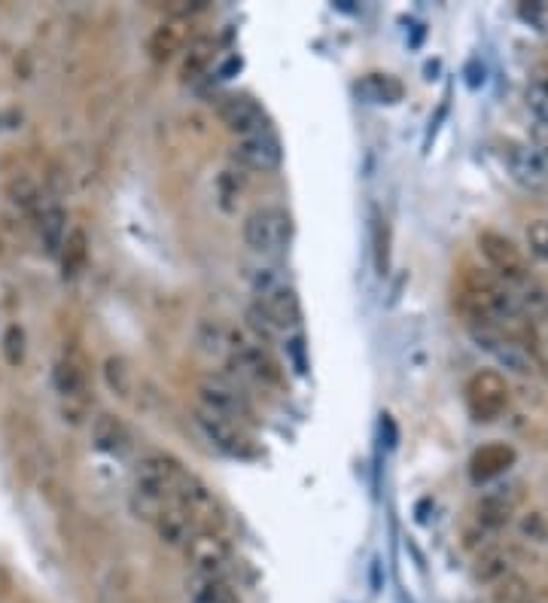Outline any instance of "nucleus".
Returning a JSON list of instances; mask_svg holds the SVG:
<instances>
[{"label": "nucleus", "mask_w": 548, "mask_h": 603, "mask_svg": "<svg viewBox=\"0 0 548 603\" xmlns=\"http://www.w3.org/2000/svg\"><path fill=\"white\" fill-rule=\"evenodd\" d=\"M293 241V217L284 208H259L244 220V244L259 256H281Z\"/></svg>", "instance_id": "nucleus-1"}, {"label": "nucleus", "mask_w": 548, "mask_h": 603, "mask_svg": "<svg viewBox=\"0 0 548 603\" xmlns=\"http://www.w3.org/2000/svg\"><path fill=\"white\" fill-rule=\"evenodd\" d=\"M195 393H198V406L208 409L214 415H223L235 424H247L253 418V409H250V396L244 393V387L226 375H204L198 378L195 384Z\"/></svg>", "instance_id": "nucleus-2"}, {"label": "nucleus", "mask_w": 548, "mask_h": 603, "mask_svg": "<svg viewBox=\"0 0 548 603\" xmlns=\"http://www.w3.org/2000/svg\"><path fill=\"white\" fill-rule=\"evenodd\" d=\"M189 469L171 454H147L134 469V494H147L156 500H174Z\"/></svg>", "instance_id": "nucleus-3"}, {"label": "nucleus", "mask_w": 548, "mask_h": 603, "mask_svg": "<svg viewBox=\"0 0 548 603\" xmlns=\"http://www.w3.org/2000/svg\"><path fill=\"white\" fill-rule=\"evenodd\" d=\"M183 552L192 564V573L201 579H226L235 564L229 540L223 533H211V530H198Z\"/></svg>", "instance_id": "nucleus-4"}, {"label": "nucleus", "mask_w": 548, "mask_h": 603, "mask_svg": "<svg viewBox=\"0 0 548 603\" xmlns=\"http://www.w3.org/2000/svg\"><path fill=\"white\" fill-rule=\"evenodd\" d=\"M466 406L475 421H497L509 406V387L506 378L494 369L475 372L466 381Z\"/></svg>", "instance_id": "nucleus-5"}, {"label": "nucleus", "mask_w": 548, "mask_h": 603, "mask_svg": "<svg viewBox=\"0 0 548 603\" xmlns=\"http://www.w3.org/2000/svg\"><path fill=\"white\" fill-rule=\"evenodd\" d=\"M174 503L192 518V524H195L198 530L220 533L223 524H226V509H223V503L217 500V494H214L208 485H204V482H201L198 476H192V473L183 479V485H180Z\"/></svg>", "instance_id": "nucleus-6"}, {"label": "nucleus", "mask_w": 548, "mask_h": 603, "mask_svg": "<svg viewBox=\"0 0 548 603\" xmlns=\"http://www.w3.org/2000/svg\"><path fill=\"white\" fill-rule=\"evenodd\" d=\"M226 363L244 381H253V384H274V381H278V366H274V360L268 357L262 342L250 339V335H244L238 329L232 335V351H229Z\"/></svg>", "instance_id": "nucleus-7"}, {"label": "nucleus", "mask_w": 548, "mask_h": 603, "mask_svg": "<svg viewBox=\"0 0 548 603\" xmlns=\"http://www.w3.org/2000/svg\"><path fill=\"white\" fill-rule=\"evenodd\" d=\"M195 424L204 433L217 451H223L226 457H253V442L244 433V424H235L223 415H214L208 409H195Z\"/></svg>", "instance_id": "nucleus-8"}, {"label": "nucleus", "mask_w": 548, "mask_h": 603, "mask_svg": "<svg viewBox=\"0 0 548 603\" xmlns=\"http://www.w3.org/2000/svg\"><path fill=\"white\" fill-rule=\"evenodd\" d=\"M478 250H482V256L488 259V265L494 268L503 284L530 275L521 247H515V241L500 235V232H482V235H478Z\"/></svg>", "instance_id": "nucleus-9"}, {"label": "nucleus", "mask_w": 548, "mask_h": 603, "mask_svg": "<svg viewBox=\"0 0 548 603\" xmlns=\"http://www.w3.org/2000/svg\"><path fill=\"white\" fill-rule=\"evenodd\" d=\"M472 339H475L478 348L488 351L503 369L515 372V375H524V378L536 372L530 354H527L521 345H515L512 339H506L503 332H497V329H491V326H472Z\"/></svg>", "instance_id": "nucleus-10"}, {"label": "nucleus", "mask_w": 548, "mask_h": 603, "mask_svg": "<svg viewBox=\"0 0 548 603\" xmlns=\"http://www.w3.org/2000/svg\"><path fill=\"white\" fill-rule=\"evenodd\" d=\"M217 113H220V122L226 125V131L238 134V141L271 128L262 104L253 101L250 95H229V98H223L220 107H217Z\"/></svg>", "instance_id": "nucleus-11"}, {"label": "nucleus", "mask_w": 548, "mask_h": 603, "mask_svg": "<svg viewBox=\"0 0 548 603\" xmlns=\"http://www.w3.org/2000/svg\"><path fill=\"white\" fill-rule=\"evenodd\" d=\"M235 159L241 168L247 171H274L284 159V147H281V138L274 134L271 128L259 131V134H250V138H241L235 144Z\"/></svg>", "instance_id": "nucleus-12"}, {"label": "nucleus", "mask_w": 548, "mask_h": 603, "mask_svg": "<svg viewBox=\"0 0 548 603\" xmlns=\"http://www.w3.org/2000/svg\"><path fill=\"white\" fill-rule=\"evenodd\" d=\"M256 308L265 314V320L278 329V332H287V329H299L302 323V305H299V293L290 287V284H281L278 290H271L265 296L256 299Z\"/></svg>", "instance_id": "nucleus-13"}, {"label": "nucleus", "mask_w": 548, "mask_h": 603, "mask_svg": "<svg viewBox=\"0 0 548 603\" xmlns=\"http://www.w3.org/2000/svg\"><path fill=\"white\" fill-rule=\"evenodd\" d=\"M506 165L515 183L524 189H542L548 183V159L539 156L530 144H515L506 153Z\"/></svg>", "instance_id": "nucleus-14"}, {"label": "nucleus", "mask_w": 548, "mask_h": 603, "mask_svg": "<svg viewBox=\"0 0 548 603\" xmlns=\"http://www.w3.org/2000/svg\"><path fill=\"white\" fill-rule=\"evenodd\" d=\"M150 524H153V530L159 533V540H162L165 546H174V549H186V543L198 533V527L192 524V518H189L174 500L165 503V506L156 512V518H153Z\"/></svg>", "instance_id": "nucleus-15"}, {"label": "nucleus", "mask_w": 548, "mask_h": 603, "mask_svg": "<svg viewBox=\"0 0 548 603\" xmlns=\"http://www.w3.org/2000/svg\"><path fill=\"white\" fill-rule=\"evenodd\" d=\"M506 290H509V296H512V302H515V308H518V314L524 320H536L539 323V320L548 317V293H545V287L536 278L524 275L518 281H509Z\"/></svg>", "instance_id": "nucleus-16"}, {"label": "nucleus", "mask_w": 548, "mask_h": 603, "mask_svg": "<svg viewBox=\"0 0 548 603\" xmlns=\"http://www.w3.org/2000/svg\"><path fill=\"white\" fill-rule=\"evenodd\" d=\"M515 463V448L503 445V442H491L485 448H478L469 460V476L475 482H491L497 476H503L506 469Z\"/></svg>", "instance_id": "nucleus-17"}, {"label": "nucleus", "mask_w": 548, "mask_h": 603, "mask_svg": "<svg viewBox=\"0 0 548 603\" xmlns=\"http://www.w3.org/2000/svg\"><path fill=\"white\" fill-rule=\"evenodd\" d=\"M217 61V40L214 37H195L183 46V61H180V80L195 83L211 71Z\"/></svg>", "instance_id": "nucleus-18"}, {"label": "nucleus", "mask_w": 548, "mask_h": 603, "mask_svg": "<svg viewBox=\"0 0 548 603\" xmlns=\"http://www.w3.org/2000/svg\"><path fill=\"white\" fill-rule=\"evenodd\" d=\"M92 445L104 454H125L131 448V433L122 418L101 412L92 421Z\"/></svg>", "instance_id": "nucleus-19"}, {"label": "nucleus", "mask_w": 548, "mask_h": 603, "mask_svg": "<svg viewBox=\"0 0 548 603\" xmlns=\"http://www.w3.org/2000/svg\"><path fill=\"white\" fill-rule=\"evenodd\" d=\"M86 363L80 354H64L55 366V387L64 399H83L86 393Z\"/></svg>", "instance_id": "nucleus-20"}, {"label": "nucleus", "mask_w": 548, "mask_h": 603, "mask_svg": "<svg viewBox=\"0 0 548 603\" xmlns=\"http://www.w3.org/2000/svg\"><path fill=\"white\" fill-rule=\"evenodd\" d=\"M58 256H61V278L74 281L89 262V235H86V229H80V226L67 229V238H64Z\"/></svg>", "instance_id": "nucleus-21"}, {"label": "nucleus", "mask_w": 548, "mask_h": 603, "mask_svg": "<svg viewBox=\"0 0 548 603\" xmlns=\"http://www.w3.org/2000/svg\"><path fill=\"white\" fill-rule=\"evenodd\" d=\"M232 335H235V329H229L220 320H201L198 329H195V342L208 357L226 360L229 351H232Z\"/></svg>", "instance_id": "nucleus-22"}, {"label": "nucleus", "mask_w": 548, "mask_h": 603, "mask_svg": "<svg viewBox=\"0 0 548 603\" xmlns=\"http://www.w3.org/2000/svg\"><path fill=\"white\" fill-rule=\"evenodd\" d=\"M509 573H512V561H509V555L500 552V549H485L482 555L475 558V564H472V576H475L478 585H491V588H494V585L503 582Z\"/></svg>", "instance_id": "nucleus-23"}, {"label": "nucleus", "mask_w": 548, "mask_h": 603, "mask_svg": "<svg viewBox=\"0 0 548 603\" xmlns=\"http://www.w3.org/2000/svg\"><path fill=\"white\" fill-rule=\"evenodd\" d=\"M357 92L372 104H396L405 95V86L390 74H369L357 83Z\"/></svg>", "instance_id": "nucleus-24"}, {"label": "nucleus", "mask_w": 548, "mask_h": 603, "mask_svg": "<svg viewBox=\"0 0 548 603\" xmlns=\"http://www.w3.org/2000/svg\"><path fill=\"white\" fill-rule=\"evenodd\" d=\"M189 603H238V594L226 579H201L192 576L189 585Z\"/></svg>", "instance_id": "nucleus-25"}, {"label": "nucleus", "mask_w": 548, "mask_h": 603, "mask_svg": "<svg viewBox=\"0 0 548 603\" xmlns=\"http://www.w3.org/2000/svg\"><path fill=\"white\" fill-rule=\"evenodd\" d=\"M153 61H171L177 52H183V31L177 28V22H162L147 43Z\"/></svg>", "instance_id": "nucleus-26"}, {"label": "nucleus", "mask_w": 548, "mask_h": 603, "mask_svg": "<svg viewBox=\"0 0 548 603\" xmlns=\"http://www.w3.org/2000/svg\"><path fill=\"white\" fill-rule=\"evenodd\" d=\"M64 238H67V217L58 205H52L40 214V241L49 256H58Z\"/></svg>", "instance_id": "nucleus-27"}, {"label": "nucleus", "mask_w": 548, "mask_h": 603, "mask_svg": "<svg viewBox=\"0 0 548 603\" xmlns=\"http://www.w3.org/2000/svg\"><path fill=\"white\" fill-rule=\"evenodd\" d=\"M509 518H512V497H506L503 488L485 494V500L478 503V521H482L485 527H491V530L503 527Z\"/></svg>", "instance_id": "nucleus-28"}, {"label": "nucleus", "mask_w": 548, "mask_h": 603, "mask_svg": "<svg viewBox=\"0 0 548 603\" xmlns=\"http://www.w3.org/2000/svg\"><path fill=\"white\" fill-rule=\"evenodd\" d=\"M247 281H250L256 299L265 296V293H271V290H278L281 284H287L284 272H281V268H274V265H253L250 272H247Z\"/></svg>", "instance_id": "nucleus-29"}, {"label": "nucleus", "mask_w": 548, "mask_h": 603, "mask_svg": "<svg viewBox=\"0 0 548 603\" xmlns=\"http://www.w3.org/2000/svg\"><path fill=\"white\" fill-rule=\"evenodd\" d=\"M527 600H530V588H527V582H524L521 576H515V573H509L503 582L494 585L491 603H527Z\"/></svg>", "instance_id": "nucleus-30"}, {"label": "nucleus", "mask_w": 548, "mask_h": 603, "mask_svg": "<svg viewBox=\"0 0 548 603\" xmlns=\"http://www.w3.org/2000/svg\"><path fill=\"white\" fill-rule=\"evenodd\" d=\"M524 98H527V110L536 116V122H548V83L545 80L530 83Z\"/></svg>", "instance_id": "nucleus-31"}, {"label": "nucleus", "mask_w": 548, "mask_h": 603, "mask_svg": "<svg viewBox=\"0 0 548 603\" xmlns=\"http://www.w3.org/2000/svg\"><path fill=\"white\" fill-rule=\"evenodd\" d=\"M527 247L536 259L548 262V220H533L527 226Z\"/></svg>", "instance_id": "nucleus-32"}, {"label": "nucleus", "mask_w": 548, "mask_h": 603, "mask_svg": "<svg viewBox=\"0 0 548 603\" xmlns=\"http://www.w3.org/2000/svg\"><path fill=\"white\" fill-rule=\"evenodd\" d=\"M104 375H107V384H110V390H113V393H119V396H125V393H128L131 372H128L125 360L110 357V360H107V366H104Z\"/></svg>", "instance_id": "nucleus-33"}, {"label": "nucleus", "mask_w": 548, "mask_h": 603, "mask_svg": "<svg viewBox=\"0 0 548 603\" xmlns=\"http://www.w3.org/2000/svg\"><path fill=\"white\" fill-rule=\"evenodd\" d=\"M4 357L10 366H19L25 360V332L19 326H7L4 332Z\"/></svg>", "instance_id": "nucleus-34"}, {"label": "nucleus", "mask_w": 548, "mask_h": 603, "mask_svg": "<svg viewBox=\"0 0 548 603\" xmlns=\"http://www.w3.org/2000/svg\"><path fill=\"white\" fill-rule=\"evenodd\" d=\"M10 195H13L16 205H22V208H34V205H37V198H40L37 186H34L28 177H16V180H10Z\"/></svg>", "instance_id": "nucleus-35"}, {"label": "nucleus", "mask_w": 548, "mask_h": 603, "mask_svg": "<svg viewBox=\"0 0 548 603\" xmlns=\"http://www.w3.org/2000/svg\"><path fill=\"white\" fill-rule=\"evenodd\" d=\"M530 141H533V150H536L539 156L548 159V122H533V128H530Z\"/></svg>", "instance_id": "nucleus-36"}]
</instances>
